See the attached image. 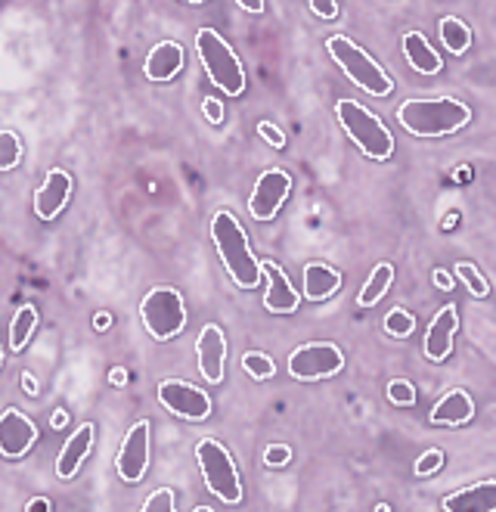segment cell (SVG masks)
<instances>
[{
  "mask_svg": "<svg viewBox=\"0 0 496 512\" xmlns=\"http://www.w3.org/2000/svg\"><path fill=\"white\" fill-rule=\"evenodd\" d=\"M62 426H66V410H56L53 413V429H62Z\"/></svg>",
  "mask_w": 496,
  "mask_h": 512,
  "instance_id": "60d3db41",
  "label": "cell"
},
{
  "mask_svg": "<svg viewBox=\"0 0 496 512\" xmlns=\"http://www.w3.org/2000/svg\"><path fill=\"white\" fill-rule=\"evenodd\" d=\"M341 286V274L335 267L323 264V261H310L304 267V298L307 301H326L329 295H335Z\"/></svg>",
  "mask_w": 496,
  "mask_h": 512,
  "instance_id": "44dd1931",
  "label": "cell"
},
{
  "mask_svg": "<svg viewBox=\"0 0 496 512\" xmlns=\"http://www.w3.org/2000/svg\"><path fill=\"white\" fill-rule=\"evenodd\" d=\"M391 280H394V267L391 264H379L376 270H372V277L366 280V286L360 289L357 305L360 308H376L379 301L385 298V292L391 289Z\"/></svg>",
  "mask_w": 496,
  "mask_h": 512,
  "instance_id": "603a6c76",
  "label": "cell"
},
{
  "mask_svg": "<svg viewBox=\"0 0 496 512\" xmlns=\"http://www.w3.org/2000/svg\"><path fill=\"white\" fill-rule=\"evenodd\" d=\"M261 277H267V292H264V308L270 314H292L301 305L298 289L289 283L286 270L276 261H261Z\"/></svg>",
  "mask_w": 496,
  "mask_h": 512,
  "instance_id": "9a60e30c",
  "label": "cell"
},
{
  "mask_svg": "<svg viewBox=\"0 0 496 512\" xmlns=\"http://www.w3.org/2000/svg\"><path fill=\"white\" fill-rule=\"evenodd\" d=\"M115 466H118L121 481H128V485H137L146 475L149 469V423L146 419H140V423L131 426V432L124 435Z\"/></svg>",
  "mask_w": 496,
  "mask_h": 512,
  "instance_id": "8fae6325",
  "label": "cell"
},
{
  "mask_svg": "<svg viewBox=\"0 0 496 512\" xmlns=\"http://www.w3.org/2000/svg\"><path fill=\"white\" fill-rule=\"evenodd\" d=\"M196 53L202 59V66L208 78L224 90L227 97H242L245 94V69L239 63V56L233 47L214 32V28H199L196 35Z\"/></svg>",
  "mask_w": 496,
  "mask_h": 512,
  "instance_id": "5b68a950",
  "label": "cell"
},
{
  "mask_svg": "<svg viewBox=\"0 0 496 512\" xmlns=\"http://www.w3.org/2000/svg\"><path fill=\"white\" fill-rule=\"evenodd\" d=\"M403 53H407V63L419 75H438L444 69L441 53H434V47L428 44V38L422 32H407V35H403Z\"/></svg>",
  "mask_w": 496,
  "mask_h": 512,
  "instance_id": "7402d4cb",
  "label": "cell"
},
{
  "mask_svg": "<svg viewBox=\"0 0 496 512\" xmlns=\"http://www.w3.org/2000/svg\"><path fill=\"white\" fill-rule=\"evenodd\" d=\"M416 329V317L407 311V308H394L388 317H385V333L394 336V339H407Z\"/></svg>",
  "mask_w": 496,
  "mask_h": 512,
  "instance_id": "83f0119b",
  "label": "cell"
},
{
  "mask_svg": "<svg viewBox=\"0 0 496 512\" xmlns=\"http://www.w3.org/2000/svg\"><path fill=\"white\" fill-rule=\"evenodd\" d=\"M292 193V177L283 168H270L255 180V190L248 196V212L255 221H273L279 208Z\"/></svg>",
  "mask_w": 496,
  "mask_h": 512,
  "instance_id": "30bf717a",
  "label": "cell"
},
{
  "mask_svg": "<svg viewBox=\"0 0 496 512\" xmlns=\"http://www.w3.org/2000/svg\"><path fill=\"white\" fill-rule=\"evenodd\" d=\"M472 122V109L453 100H407L397 109V125L416 137H444Z\"/></svg>",
  "mask_w": 496,
  "mask_h": 512,
  "instance_id": "7a4b0ae2",
  "label": "cell"
},
{
  "mask_svg": "<svg viewBox=\"0 0 496 512\" xmlns=\"http://www.w3.org/2000/svg\"><path fill=\"white\" fill-rule=\"evenodd\" d=\"M183 4H193V7H199V4H208V0H183Z\"/></svg>",
  "mask_w": 496,
  "mask_h": 512,
  "instance_id": "ee69618b",
  "label": "cell"
},
{
  "mask_svg": "<svg viewBox=\"0 0 496 512\" xmlns=\"http://www.w3.org/2000/svg\"><path fill=\"white\" fill-rule=\"evenodd\" d=\"M388 401L397 407H410V404H416V388L407 379H394L388 385Z\"/></svg>",
  "mask_w": 496,
  "mask_h": 512,
  "instance_id": "f546056e",
  "label": "cell"
},
{
  "mask_svg": "<svg viewBox=\"0 0 496 512\" xmlns=\"http://www.w3.org/2000/svg\"><path fill=\"white\" fill-rule=\"evenodd\" d=\"M242 370L252 376V379L264 382V379H270L276 373V364H273V360L264 351H245L242 354Z\"/></svg>",
  "mask_w": 496,
  "mask_h": 512,
  "instance_id": "484cf974",
  "label": "cell"
},
{
  "mask_svg": "<svg viewBox=\"0 0 496 512\" xmlns=\"http://www.w3.org/2000/svg\"><path fill=\"white\" fill-rule=\"evenodd\" d=\"M434 283H438L441 289H447V292L453 289V277L447 274V270H434Z\"/></svg>",
  "mask_w": 496,
  "mask_h": 512,
  "instance_id": "74e56055",
  "label": "cell"
},
{
  "mask_svg": "<svg viewBox=\"0 0 496 512\" xmlns=\"http://www.w3.org/2000/svg\"><path fill=\"white\" fill-rule=\"evenodd\" d=\"M174 509H177V503H174V491H168V488L149 494V497H146V503H143V512H174Z\"/></svg>",
  "mask_w": 496,
  "mask_h": 512,
  "instance_id": "4dcf8cb0",
  "label": "cell"
},
{
  "mask_svg": "<svg viewBox=\"0 0 496 512\" xmlns=\"http://www.w3.org/2000/svg\"><path fill=\"white\" fill-rule=\"evenodd\" d=\"M307 4L320 19H335L338 16V0H307Z\"/></svg>",
  "mask_w": 496,
  "mask_h": 512,
  "instance_id": "e575fe53",
  "label": "cell"
},
{
  "mask_svg": "<svg viewBox=\"0 0 496 512\" xmlns=\"http://www.w3.org/2000/svg\"><path fill=\"white\" fill-rule=\"evenodd\" d=\"M444 466V454H441V450L438 447H431V450H425V454L416 460V475H434V472H438Z\"/></svg>",
  "mask_w": 496,
  "mask_h": 512,
  "instance_id": "1f68e13d",
  "label": "cell"
},
{
  "mask_svg": "<svg viewBox=\"0 0 496 512\" xmlns=\"http://www.w3.org/2000/svg\"><path fill=\"white\" fill-rule=\"evenodd\" d=\"M196 460L205 478V488L224 503H239L242 500V478L239 469L230 457V450L214 441V438H202L196 444Z\"/></svg>",
  "mask_w": 496,
  "mask_h": 512,
  "instance_id": "8992f818",
  "label": "cell"
},
{
  "mask_svg": "<svg viewBox=\"0 0 496 512\" xmlns=\"http://www.w3.org/2000/svg\"><path fill=\"white\" fill-rule=\"evenodd\" d=\"M438 32H441V41H444L447 53H453V56H459V53H465L472 47V28L465 25L462 19H456V16H444L441 25H438Z\"/></svg>",
  "mask_w": 496,
  "mask_h": 512,
  "instance_id": "cb8c5ba5",
  "label": "cell"
},
{
  "mask_svg": "<svg viewBox=\"0 0 496 512\" xmlns=\"http://www.w3.org/2000/svg\"><path fill=\"white\" fill-rule=\"evenodd\" d=\"M236 4L248 13H264V0H236Z\"/></svg>",
  "mask_w": 496,
  "mask_h": 512,
  "instance_id": "f35d334b",
  "label": "cell"
},
{
  "mask_svg": "<svg viewBox=\"0 0 496 512\" xmlns=\"http://www.w3.org/2000/svg\"><path fill=\"white\" fill-rule=\"evenodd\" d=\"M456 277H462V283L469 286V292L475 295V298H487V292H490V286H487V280L478 274V267L475 264H456Z\"/></svg>",
  "mask_w": 496,
  "mask_h": 512,
  "instance_id": "f1b7e54d",
  "label": "cell"
},
{
  "mask_svg": "<svg viewBox=\"0 0 496 512\" xmlns=\"http://www.w3.org/2000/svg\"><path fill=\"white\" fill-rule=\"evenodd\" d=\"M183 69V47L177 41L155 44L143 63V72L149 81H171Z\"/></svg>",
  "mask_w": 496,
  "mask_h": 512,
  "instance_id": "ffe728a7",
  "label": "cell"
},
{
  "mask_svg": "<svg viewBox=\"0 0 496 512\" xmlns=\"http://www.w3.org/2000/svg\"><path fill=\"white\" fill-rule=\"evenodd\" d=\"M456 326H459V314L453 305L441 308L434 314L431 326H428V336H425V357L434 360V364H441V360L450 357L453 351V336H456Z\"/></svg>",
  "mask_w": 496,
  "mask_h": 512,
  "instance_id": "2e32d148",
  "label": "cell"
},
{
  "mask_svg": "<svg viewBox=\"0 0 496 512\" xmlns=\"http://www.w3.org/2000/svg\"><path fill=\"white\" fill-rule=\"evenodd\" d=\"M472 416H475V401H472L469 391H462V388L447 391V395L428 413L431 426H465Z\"/></svg>",
  "mask_w": 496,
  "mask_h": 512,
  "instance_id": "ac0fdd59",
  "label": "cell"
},
{
  "mask_svg": "<svg viewBox=\"0 0 496 512\" xmlns=\"http://www.w3.org/2000/svg\"><path fill=\"white\" fill-rule=\"evenodd\" d=\"M292 460V450L286 444H270L267 454H264V463L267 466H286Z\"/></svg>",
  "mask_w": 496,
  "mask_h": 512,
  "instance_id": "d6a6232c",
  "label": "cell"
},
{
  "mask_svg": "<svg viewBox=\"0 0 496 512\" xmlns=\"http://www.w3.org/2000/svg\"><path fill=\"white\" fill-rule=\"evenodd\" d=\"M211 239L227 274L239 289H252L261 283V261L255 258L252 246H248V236L233 212H217L211 218Z\"/></svg>",
  "mask_w": 496,
  "mask_h": 512,
  "instance_id": "6da1fadb",
  "label": "cell"
},
{
  "mask_svg": "<svg viewBox=\"0 0 496 512\" xmlns=\"http://www.w3.org/2000/svg\"><path fill=\"white\" fill-rule=\"evenodd\" d=\"M72 187H75V180L69 171H62V168H50V174L44 177V184L38 187L35 193V215L41 221H53L62 208L69 205V196H72Z\"/></svg>",
  "mask_w": 496,
  "mask_h": 512,
  "instance_id": "5bb4252c",
  "label": "cell"
},
{
  "mask_svg": "<svg viewBox=\"0 0 496 512\" xmlns=\"http://www.w3.org/2000/svg\"><path fill=\"white\" fill-rule=\"evenodd\" d=\"M205 118L211 125H221L224 122V103L221 100H214V97H208L205 100Z\"/></svg>",
  "mask_w": 496,
  "mask_h": 512,
  "instance_id": "d590c367",
  "label": "cell"
},
{
  "mask_svg": "<svg viewBox=\"0 0 496 512\" xmlns=\"http://www.w3.org/2000/svg\"><path fill=\"white\" fill-rule=\"evenodd\" d=\"M53 506H50V500L47 497H35V500H28L25 503V512H50Z\"/></svg>",
  "mask_w": 496,
  "mask_h": 512,
  "instance_id": "8d00e7d4",
  "label": "cell"
},
{
  "mask_svg": "<svg viewBox=\"0 0 496 512\" xmlns=\"http://www.w3.org/2000/svg\"><path fill=\"white\" fill-rule=\"evenodd\" d=\"M90 447H93V426H90V423H84V426H78V429H75V435H72L66 444H62L59 460H56V475H59L62 481L75 478V472L81 469L84 457L90 454Z\"/></svg>",
  "mask_w": 496,
  "mask_h": 512,
  "instance_id": "d6986e66",
  "label": "cell"
},
{
  "mask_svg": "<svg viewBox=\"0 0 496 512\" xmlns=\"http://www.w3.org/2000/svg\"><path fill=\"white\" fill-rule=\"evenodd\" d=\"M22 388H28V391H38V385H35V379H31L28 373L22 376Z\"/></svg>",
  "mask_w": 496,
  "mask_h": 512,
  "instance_id": "7bdbcfd3",
  "label": "cell"
},
{
  "mask_svg": "<svg viewBox=\"0 0 496 512\" xmlns=\"http://www.w3.org/2000/svg\"><path fill=\"white\" fill-rule=\"evenodd\" d=\"M35 441H38V426L22 410L10 407L0 413V454L10 460L25 457Z\"/></svg>",
  "mask_w": 496,
  "mask_h": 512,
  "instance_id": "7c38bea8",
  "label": "cell"
},
{
  "mask_svg": "<svg viewBox=\"0 0 496 512\" xmlns=\"http://www.w3.org/2000/svg\"><path fill=\"white\" fill-rule=\"evenodd\" d=\"M196 354H199V370L205 376V382L217 385L224 382V367H227V339H224V329L217 323H208L199 342H196Z\"/></svg>",
  "mask_w": 496,
  "mask_h": 512,
  "instance_id": "4fadbf2b",
  "label": "cell"
},
{
  "mask_svg": "<svg viewBox=\"0 0 496 512\" xmlns=\"http://www.w3.org/2000/svg\"><path fill=\"white\" fill-rule=\"evenodd\" d=\"M140 317L143 326L152 339L168 342L174 336L183 333L186 326V305H183V295L171 286H155L143 295L140 301Z\"/></svg>",
  "mask_w": 496,
  "mask_h": 512,
  "instance_id": "52a82bcc",
  "label": "cell"
},
{
  "mask_svg": "<svg viewBox=\"0 0 496 512\" xmlns=\"http://www.w3.org/2000/svg\"><path fill=\"white\" fill-rule=\"evenodd\" d=\"M326 50H329V56L335 59V63H338V69L345 72L360 90H366V94H372V97H388L391 90H394V81L388 78V72L360 44H354L351 38L332 35L326 41Z\"/></svg>",
  "mask_w": 496,
  "mask_h": 512,
  "instance_id": "277c9868",
  "label": "cell"
},
{
  "mask_svg": "<svg viewBox=\"0 0 496 512\" xmlns=\"http://www.w3.org/2000/svg\"><path fill=\"white\" fill-rule=\"evenodd\" d=\"M159 401L168 413L190 419V423H202L211 416V398L202 388L183 382V379H165L159 382Z\"/></svg>",
  "mask_w": 496,
  "mask_h": 512,
  "instance_id": "9c48e42d",
  "label": "cell"
},
{
  "mask_svg": "<svg viewBox=\"0 0 496 512\" xmlns=\"http://www.w3.org/2000/svg\"><path fill=\"white\" fill-rule=\"evenodd\" d=\"M35 326H38V308L35 305H22L10 323V348L22 351L28 345V339L35 336Z\"/></svg>",
  "mask_w": 496,
  "mask_h": 512,
  "instance_id": "d4e9b609",
  "label": "cell"
},
{
  "mask_svg": "<svg viewBox=\"0 0 496 512\" xmlns=\"http://www.w3.org/2000/svg\"><path fill=\"white\" fill-rule=\"evenodd\" d=\"M258 134H261L270 146H276V149H283V146H286V134L279 131L273 122H261V125H258Z\"/></svg>",
  "mask_w": 496,
  "mask_h": 512,
  "instance_id": "836d02e7",
  "label": "cell"
},
{
  "mask_svg": "<svg viewBox=\"0 0 496 512\" xmlns=\"http://www.w3.org/2000/svg\"><path fill=\"white\" fill-rule=\"evenodd\" d=\"M109 379H112V385H128V370H121V367H118V370L109 373Z\"/></svg>",
  "mask_w": 496,
  "mask_h": 512,
  "instance_id": "ab89813d",
  "label": "cell"
},
{
  "mask_svg": "<svg viewBox=\"0 0 496 512\" xmlns=\"http://www.w3.org/2000/svg\"><path fill=\"white\" fill-rule=\"evenodd\" d=\"M93 326H97V329H109V314H97V320H93Z\"/></svg>",
  "mask_w": 496,
  "mask_h": 512,
  "instance_id": "b9f144b4",
  "label": "cell"
},
{
  "mask_svg": "<svg viewBox=\"0 0 496 512\" xmlns=\"http://www.w3.org/2000/svg\"><path fill=\"white\" fill-rule=\"evenodd\" d=\"M335 115H338V125L345 128V134L357 143V149L366 159L385 162L394 153V137L385 128V122L379 115H372L366 106H360L357 100H338Z\"/></svg>",
  "mask_w": 496,
  "mask_h": 512,
  "instance_id": "3957f363",
  "label": "cell"
},
{
  "mask_svg": "<svg viewBox=\"0 0 496 512\" xmlns=\"http://www.w3.org/2000/svg\"><path fill=\"white\" fill-rule=\"evenodd\" d=\"M0 367H4V348H0Z\"/></svg>",
  "mask_w": 496,
  "mask_h": 512,
  "instance_id": "f6af8a7d",
  "label": "cell"
},
{
  "mask_svg": "<svg viewBox=\"0 0 496 512\" xmlns=\"http://www.w3.org/2000/svg\"><path fill=\"white\" fill-rule=\"evenodd\" d=\"M444 512H496V478L478 481L472 488H462L441 503Z\"/></svg>",
  "mask_w": 496,
  "mask_h": 512,
  "instance_id": "e0dca14e",
  "label": "cell"
},
{
  "mask_svg": "<svg viewBox=\"0 0 496 512\" xmlns=\"http://www.w3.org/2000/svg\"><path fill=\"white\" fill-rule=\"evenodd\" d=\"M345 370V351L332 342H310L292 351L289 357V373L301 382H317L332 379Z\"/></svg>",
  "mask_w": 496,
  "mask_h": 512,
  "instance_id": "ba28073f",
  "label": "cell"
},
{
  "mask_svg": "<svg viewBox=\"0 0 496 512\" xmlns=\"http://www.w3.org/2000/svg\"><path fill=\"white\" fill-rule=\"evenodd\" d=\"M22 162V140L13 131H0V171H13Z\"/></svg>",
  "mask_w": 496,
  "mask_h": 512,
  "instance_id": "4316f807",
  "label": "cell"
}]
</instances>
